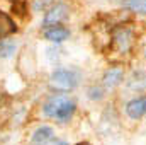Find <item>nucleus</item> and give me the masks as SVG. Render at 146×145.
<instances>
[{
	"mask_svg": "<svg viewBox=\"0 0 146 145\" xmlns=\"http://www.w3.org/2000/svg\"><path fill=\"white\" fill-rule=\"evenodd\" d=\"M134 44H136V31H134L131 22L119 24V26L110 29L109 50L112 53L127 56L134 50Z\"/></svg>",
	"mask_w": 146,
	"mask_h": 145,
	"instance_id": "f257e3e1",
	"label": "nucleus"
},
{
	"mask_svg": "<svg viewBox=\"0 0 146 145\" xmlns=\"http://www.w3.org/2000/svg\"><path fill=\"white\" fill-rule=\"evenodd\" d=\"M80 84V72L75 68H56L49 75V87L54 92H72Z\"/></svg>",
	"mask_w": 146,
	"mask_h": 145,
	"instance_id": "f03ea898",
	"label": "nucleus"
},
{
	"mask_svg": "<svg viewBox=\"0 0 146 145\" xmlns=\"http://www.w3.org/2000/svg\"><path fill=\"white\" fill-rule=\"evenodd\" d=\"M68 5L63 3V2H58V3H53L44 17H42V28H49V26H56V24H61L68 19Z\"/></svg>",
	"mask_w": 146,
	"mask_h": 145,
	"instance_id": "7ed1b4c3",
	"label": "nucleus"
},
{
	"mask_svg": "<svg viewBox=\"0 0 146 145\" xmlns=\"http://www.w3.org/2000/svg\"><path fill=\"white\" fill-rule=\"evenodd\" d=\"M126 114L131 119H141L146 114V96H138L127 101L126 104Z\"/></svg>",
	"mask_w": 146,
	"mask_h": 145,
	"instance_id": "20e7f679",
	"label": "nucleus"
},
{
	"mask_svg": "<svg viewBox=\"0 0 146 145\" xmlns=\"http://www.w3.org/2000/svg\"><path fill=\"white\" fill-rule=\"evenodd\" d=\"M124 82V68L122 67H110L102 75V84L106 89H115Z\"/></svg>",
	"mask_w": 146,
	"mask_h": 145,
	"instance_id": "39448f33",
	"label": "nucleus"
},
{
	"mask_svg": "<svg viewBox=\"0 0 146 145\" xmlns=\"http://www.w3.org/2000/svg\"><path fill=\"white\" fill-rule=\"evenodd\" d=\"M54 138H56L54 130L51 126H48V125H42L33 133L31 145H51L54 142Z\"/></svg>",
	"mask_w": 146,
	"mask_h": 145,
	"instance_id": "423d86ee",
	"label": "nucleus"
},
{
	"mask_svg": "<svg viewBox=\"0 0 146 145\" xmlns=\"http://www.w3.org/2000/svg\"><path fill=\"white\" fill-rule=\"evenodd\" d=\"M126 87L129 91H133V92H138V94L145 92L146 91V72L143 68L134 70L129 75V79L126 80Z\"/></svg>",
	"mask_w": 146,
	"mask_h": 145,
	"instance_id": "0eeeda50",
	"label": "nucleus"
},
{
	"mask_svg": "<svg viewBox=\"0 0 146 145\" xmlns=\"http://www.w3.org/2000/svg\"><path fill=\"white\" fill-rule=\"evenodd\" d=\"M44 38L51 43H63L65 39L70 38V29L61 26V24H56V26H49V28H44Z\"/></svg>",
	"mask_w": 146,
	"mask_h": 145,
	"instance_id": "6e6552de",
	"label": "nucleus"
},
{
	"mask_svg": "<svg viewBox=\"0 0 146 145\" xmlns=\"http://www.w3.org/2000/svg\"><path fill=\"white\" fill-rule=\"evenodd\" d=\"M65 99H66V96H65L63 92L53 94L49 99H46V103H44V106H42V111H44V114H46L48 118H54L56 111H58V109H60V106L65 103Z\"/></svg>",
	"mask_w": 146,
	"mask_h": 145,
	"instance_id": "1a4fd4ad",
	"label": "nucleus"
},
{
	"mask_svg": "<svg viewBox=\"0 0 146 145\" xmlns=\"http://www.w3.org/2000/svg\"><path fill=\"white\" fill-rule=\"evenodd\" d=\"M14 33H17V24L15 21L3 10H0V39L12 36Z\"/></svg>",
	"mask_w": 146,
	"mask_h": 145,
	"instance_id": "9d476101",
	"label": "nucleus"
},
{
	"mask_svg": "<svg viewBox=\"0 0 146 145\" xmlns=\"http://www.w3.org/2000/svg\"><path fill=\"white\" fill-rule=\"evenodd\" d=\"M75 111H76V104L73 103L72 99H65V103L60 106V109L56 111V114H54V119L56 121H60V123H66V121H70L73 118V114H75Z\"/></svg>",
	"mask_w": 146,
	"mask_h": 145,
	"instance_id": "9b49d317",
	"label": "nucleus"
},
{
	"mask_svg": "<svg viewBox=\"0 0 146 145\" xmlns=\"http://www.w3.org/2000/svg\"><path fill=\"white\" fill-rule=\"evenodd\" d=\"M122 7L131 14L146 15V0H122Z\"/></svg>",
	"mask_w": 146,
	"mask_h": 145,
	"instance_id": "f8f14e48",
	"label": "nucleus"
},
{
	"mask_svg": "<svg viewBox=\"0 0 146 145\" xmlns=\"http://www.w3.org/2000/svg\"><path fill=\"white\" fill-rule=\"evenodd\" d=\"M15 50H17V43L14 39H7V38L0 39V58L7 60V58L14 56Z\"/></svg>",
	"mask_w": 146,
	"mask_h": 145,
	"instance_id": "ddd939ff",
	"label": "nucleus"
},
{
	"mask_svg": "<svg viewBox=\"0 0 146 145\" xmlns=\"http://www.w3.org/2000/svg\"><path fill=\"white\" fill-rule=\"evenodd\" d=\"M104 94H106V91H104L102 85H92V87L87 91V96H88V99H92V101H100V99H104Z\"/></svg>",
	"mask_w": 146,
	"mask_h": 145,
	"instance_id": "4468645a",
	"label": "nucleus"
},
{
	"mask_svg": "<svg viewBox=\"0 0 146 145\" xmlns=\"http://www.w3.org/2000/svg\"><path fill=\"white\" fill-rule=\"evenodd\" d=\"M12 12L17 14V15H21V17H24L26 12H27V0H14Z\"/></svg>",
	"mask_w": 146,
	"mask_h": 145,
	"instance_id": "2eb2a0df",
	"label": "nucleus"
},
{
	"mask_svg": "<svg viewBox=\"0 0 146 145\" xmlns=\"http://www.w3.org/2000/svg\"><path fill=\"white\" fill-rule=\"evenodd\" d=\"M76 145H92V144H88V142H78Z\"/></svg>",
	"mask_w": 146,
	"mask_h": 145,
	"instance_id": "dca6fc26",
	"label": "nucleus"
}]
</instances>
